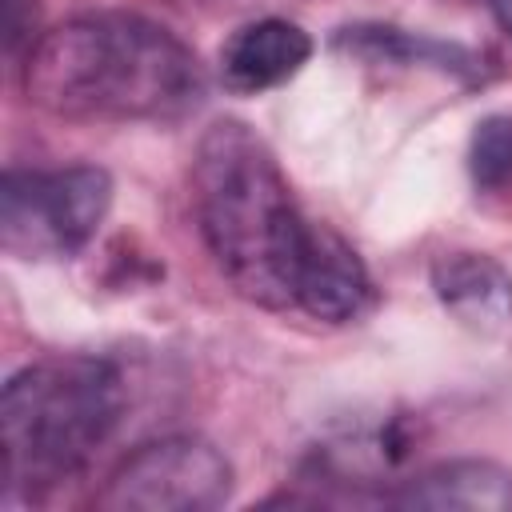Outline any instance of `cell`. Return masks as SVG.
<instances>
[{
    "instance_id": "cell-9",
    "label": "cell",
    "mask_w": 512,
    "mask_h": 512,
    "mask_svg": "<svg viewBox=\"0 0 512 512\" xmlns=\"http://www.w3.org/2000/svg\"><path fill=\"white\" fill-rule=\"evenodd\" d=\"M396 504L432 512H512V472L492 460H448L408 480Z\"/></svg>"
},
{
    "instance_id": "cell-11",
    "label": "cell",
    "mask_w": 512,
    "mask_h": 512,
    "mask_svg": "<svg viewBox=\"0 0 512 512\" xmlns=\"http://www.w3.org/2000/svg\"><path fill=\"white\" fill-rule=\"evenodd\" d=\"M488 8H492V16L500 20V28L512 36V0H488Z\"/></svg>"
},
{
    "instance_id": "cell-4",
    "label": "cell",
    "mask_w": 512,
    "mask_h": 512,
    "mask_svg": "<svg viewBox=\"0 0 512 512\" xmlns=\"http://www.w3.org/2000/svg\"><path fill=\"white\" fill-rule=\"evenodd\" d=\"M112 204L104 168L8 172L0 188V244L16 256H72L80 252Z\"/></svg>"
},
{
    "instance_id": "cell-1",
    "label": "cell",
    "mask_w": 512,
    "mask_h": 512,
    "mask_svg": "<svg viewBox=\"0 0 512 512\" xmlns=\"http://www.w3.org/2000/svg\"><path fill=\"white\" fill-rule=\"evenodd\" d=\"M24 92L68 120H176L204 92L184 40L132 12L76 16L28 52Z\"/></svg>"
},
{
    "instance_id": "cell-7",
    "label": "cell",
    "mask_w": 512,
    "mask_h": 512,
    "mask_svg": "<svg viewBox=\"0 0 512 512\" xmlns=\"http://www.w3.org/2000/svg\"><path fill=\"white\" fill-rule=\"evenodd\" d=\"M312 40L292 20H256L220 48V76L236 92H264L304 68Z\"/></svg>"
},
{
    "instance_id": "cell-6",
    "label": "cell",
    "mask_w": 512,
    "mask_h": 512,
    "mask_svg": "<svg viewBox=\"0 0 512 512\" xmlns=\"http://www.w3.org/2000/svg\"><path fill=\"white\" fill-rule=\"evenodd\" d=\"M368 292L372 284L356 248L328 224H308V240L296 272V308H304L312 320L344 324L364 312Z\"/></svg>"
},
{
    "instance_id": "cell-2",
    "label": "cell",
    "mask_w": 512,
    "mask_h": 512,
    "mask_svg": "<svg viewBox=\"0 0 512 512\" xmlns=\"http://www.w3.org/2000/svg\"><path fill=\"white\" fill-rule=\"evenodd\" d=\"M192 204L200 236L228 284L264 308L296 304V272L308 224L268 144L220 120L204 132L192 164Z\"/></svg>"
},
{
    "instance_id": "cell-10",
    "label": "cell",
    "mask_w": 512,
    "mask_h": 512,
    "mask_svg": "<svg viewBox=\"0 0 512 512\" xmlns=\"http://www.w3.org/2000/svg\"><path fill=\"white\" fill-rule=\"evenodd\" d=\"M472 176L480 188L512 184V116H488L472 136Z\"/></svg>"
},
{
    "instance_id": "cell-3",
    "label": "cell",
    "mask_w": 512,
    "mask_h": 512,
    "mask_svg": "<svg viewBox=\"0 0 512 512\" xmlns=\"http://www.w3.org/2000/svg\"><path fill=\"white\" fill-rule=\"evenodd\" d=\"M124 384L108 360L52 356L20 368L0 396L4 488L44 492L72 480L112 436Z\"/></svg>"
},
{
    "instance_id": "cell-8",
    "label": "cell",
    "mask_w": 512,
    "mask_h": 512,
    "mask_svg": "<svg viewBox=\"0 0 512 512\" xmlns=\"http://www.w3.org/2000/svg\"><path fill=\"white\" fill-rule=\"evenodd\" d=\"M432 288L440 304L476 332H500L512 324V280L484 252H448L432 264Z\"/></svg>"
},
{
    "instance_id": "cell-5",
    "label": "cell",
    "mask_w": 512,
    "mask_h": 512,
    "mask_svg": "<svg viewBox=\"0 0 512 512\" xmlns=\"http://www.w3.org/2000/svg\"><path fill=\"white\" fill-rule=\"evenodd\" d=\"M232 492L228 460L192 436H172L132 452L100 492L108 512H208Z\"/></svg>"
}]
</instances>
